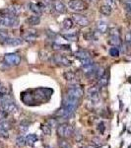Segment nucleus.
Masks as SVG:
<instances>
[{
	"instance_id": "obj_19",
	"label": "nucleus",
	"mask_w": 131,
	"mask_h": 148,
	"mask_svg": "<svg viewBox=\"0 0 131 148\" xmlns=\"http://www.w3.org/2000/svg\"><path fill=\"white\" fill-rule=\"evenodd\" d=\"M111 11H113V7L108 3L103 4V5L100 7V12L104 16H109L111 14Z\"/></svg>"
},
{
	"instance_id": "obj_26",
	"label": "nucleus",
	"mask_w": 131,
	"mask_h": 148,
	"mask_svg": "<svg viewBox=\"0 0 131 148\" xmlns=\"http://www.w3.org/2000/svg\"><path fill=\"white\" fill-rule=\"evenodd\" d=\"M53 49L59 51H70V47L68 45H58V44H53Z\"/></svg>"
},
{
	"instance_id": "obj_36",
	"label": "nucleus",
	"mask_w": 131,
	"mask_h": 148,
	"mask_svg": "<svg viewBox=\"0 0 131 148\" xmlns=\"http://www.w3.org/2000/svg\"><path fill=\"white\" fill-rule=\"evenodd\" d=\"M125 42L126 44L131 45V32H127L125 35Z\"/></svg>"
},
{
	"instance_id": "obj_38",
	"label": "nucleus",
	"mask_w": 131,
	"mask_h": 148,
	"mask_svg": "<svg viewBox=\"0 0 131 148\" xmlns=\"http://www.w3.org/2000/svg\"><path fill=\"white\" fill-rule=\"evenodd\" d=\"M106 1H108V4H109L111 6H113V5H114V4H115L116 0H106Z\"/></svg>"
},
{
	"instance_id": "obj_32",
	"label": "nucleus",
	"mask_w": 131,
	"mask_h": 148,
	"mask_svg": "<svg viewBox=\"0 0 131 148\" xmlns=\"http://www.w3.org/2000/svg\"><path fill=\"white\" fill-rule=\"evenodd\" d=\"M58 145H59V148H71V145L69 144V142L66 141L64 138H62V139L59 141Z\"/></svg>"
},
{
	"instance_id": "obj_20",
	"label": "nucleus",
	"mask_w": 131,
	"mask_h": 148,
	"mask_svg": "<svg viewBox=\"0 0 131 148\" xmlns=\"http://www.w3.org/2000/svg\"><path fill=\"white\" fill-rule=\"evenodd\" d=\"M26 23L30 26H37V25H40V16H37V15H33V16H30L29 18H27L26 20Z\"/></svg>"
},
{
	"instance_id": "obj_15",
	"label": "nucleus",
	"mask_w": 131,
	"mask_h": 148,
	"mask_svg": "<svg viewBox=\"0 0 131 148\" xmlns=\"http://www.w3.org/2000/svg\"><path fill=\"white\" fill-rule=\"evenodd\" d=\"M35 32L37 31H29V33L25 34V36H24L23 40L28 42H35L38 38V34Z\"/></svg>"
},
{
	"instance_id": "obj_33",
	"label": "nucleus",
	"mask_w": 131,
	"mask_h": 148,
	"mask_svg": "<svg viewBox=\"0 0 131 148\" xmlns=\"http://www.w3.org/2000/svg\"><path fill=\"white\" fill-rule=\"evenodd\" d=\"M8 33L6 32V31L2 30V29H0V40H2V42H5V40L8 39Z\"/></svg>"
},
{
	"instance_id": "obj_13",
	"label": "nucleus",
	"mask_w": 131,
	"mask_h": 148,
	"mask_svg": "<svg viewBox=\"0 0 131 148\" xmlns=\"http://www.w3.org/2000/svg\"><path fill=\"white\" fill-rule=\"evenodd\" d=\"M53 8L56 12H58L59 14H65L67 12V8L66 5L60 0H55L53 1Z\"/></svg>"
},
{
	"instance_id": "obj_21",
	"label": "nucleus",
	"mask_w": 131,
	"mask_h": 148,
	"mask_svg": "<svg viewBox=\"0 0 131 148\" xmlns=\"http://www.w3.org/2000/svg\"><path fill=\"white\" fill-rule=\"evenodd\" d=\"M122 2L124 4L126 17L131 20V0H122Z\"/></svg>"
},
{
	"instance_id": "obj_30",
	"label": "nucleus",
	"mask_w": 131,
	"mask_h": 148,
	"mask_svg": "<svg viewBox=\"0 0 131 148\" xmlns=\"http://www.w3.org/2000/svg\"><path fill=\"white\" fill-rule=\"evenodd\" d=\"M84 39L87 40H93L95 39V33L93 31H88L84 33Z\"/></svg>"
},
{
	"instance_id": "obj_24",
	"label": "nucleus",
	"mask_w": 131,
	"mask_h": 148,
	"mask_svg": "<svg viewBox=\"0 0 131 148\" xmlns=\"http://www.w3.org/2000/svg\"><path fill=\"white\" fill-rule=\"evenodd\" d=\"M64 78H65L67 81H70V82H74L76 81V78H77V76H76V74L73 72V71H66L65 73H64Z\"/></svg>"
},
{
	"instance_id": "obj_16",
	"label": "nucleus",
	"mask_w": 131,
	"mask_h": 148,
	"mask_svg": "<svg viewBox=\"0 0 131 148\" xmlns=\"http://www.w3.org/2000/svg\"><path fill=\"white\" fill-rule=\"evenodd\" d=\"M108 80H109V74L108 71H106L103 75L101 76V77L99 78V82H98V84H99L100 87H106L108 84Z\"/></svg>"
},
{
	"instance_id": "obj_18",
	"label": "nucleus",
	"mask_w": 131,
	"mask_h": 148,
	"mask_svg": "<svg viewBox=\"0 0 131 148\" xmlns=\"http://www.w3.org/2000/svg\"><path fill=\"white\" fill-rule=\"evenodd\" d=\"M76 56L80 59V60H84V59H90L91 56H90V52L86 49H79V51H76Z\"/></svg>"
},
{
	"instance_id": "obj_27",
	"label": "nucleus",
	"mask_w": 131,
	"mask_h": 148,
	"mask_svg": "<svg viewBox=\"0 0 131 148\" xmlns=\"http://www.w3.org/2000/svg\"><path fill=\"white\" fill-rule=\"evenodd\" d=\"M108 52H109V56H113V57H117V56H119V54H120V51L117 47H111Z\"/></svg>"
},
{
	"instance_id": "obj_41",
	"label": "nucleus",
	"mask_w": 131,
	"mask_h": 148,
	"mask_svg": "<svg viewBox=\"0 0 131 148\" xmlns=\"http://www.w3.org/2000/svg\"><path fill=\"white\" fill-rule=\"evenodd\" d=\"M2 89V86H1V83H0V90Z\"/></svg>"
},
{
	"instance_id": "obj_11",
	"label": "nucleus",
	"mask_w": 131,
	"mask_h": 148,
	"mask_svg": "<svg viewBox=\"0 0 131 148\" xmlns=\"http://www.w3.org/2000/svg\"><path fill=\"white\" fill-rule=\"evenodd\" d=\"M73 114L74 113L70 112L69 110L64 108V107L62 106L60 109L57 110V112L54 114V116H57V118H59V119H65V120H67L68 118H71V116H73Z\"/></svg>"
},
{
	"instance_id": "obj_22",
	"label": "nucleus",
	"mask_w": 131,
	"mask_h": 148,
	"mask_svg": "<svg viewBox=\"0 0 131 148\" xmlns=\"http://www.w3.org/2000/svg\"><path fill=\"white\" fill-rule=\"evenodd\" d=\"M38 140V136L34 133H31V134L27 135L26 137V144L29 145V146H33Z\"/></svg>"
},
{
	"instance_id": "obj_12",
	"label": "nucleus",
	"mask_w": 131,
	"mask_h": 148,
	"mask_svg": "<svg viewBox=\"0 0 131 148\" xmlns=\"http://www.w3.org/2000/svg\"><path fill=\"white\" fill-rule=\"evenodd\" d=\"M46 7V5H42V3H30L29 4V9L37 16H40L42 13V9Z\"/></svg>"
},
{
	"instance_id": "obj_2",
	"label": "nucleus",
	"mask_w": 131,
	"mask_h": 148,
	"mask_svg": "<svg viewBox=\"0 0 131 148\" xmlns=\"http://www.w3.org/2000/svg\"><path fill=\"white\" fill-rule=\"evenodd\" d=\"M68 7L70 8V10L74 12H83L87 10L89 5L84 0H70L68 3Z\"/></svg>"
},
{
	"instance_id": "obj_25",
	"label": "nucleus",
	"mask_w": 131,
	"mask_h": 148,
	"mask_svg": "<svg viewBox=\"0 0 131 148\" xmlns=\"http://www.w3.org/2000/svg\"><path fill=\"white\" fill-rule=\"evenodd\" d=\"M73 23H74V21L72 20V18H66L62 22V27L65 30H70L73 27Z\"/></svg>"
},
{
	"instance_id": "obj_23",
	"label": "nucleus",
	"mask_w": 131,
	"mask_h": 148,
	"mask_svg": "<svg viewBox=\"0 0 131 148\" xmlns=\"http://www.w3.org/2000/svg\"><path fill=\"white\" fill-rule=\"evenodd\" d=\"M62 37L64 39H66L69 42H76V40H78V38H79V36H78V33H70V34H63Z\"/></svg>"
},
{
	"instance_id": "obj_10",
	"label": "nucleus",
	"mask_w": 131,
	"mask_h": 148,
	"mask_svg": "<svg viewBox=\"0 0 131 148\" xmlns=\"http://www.w3.org/2000/svg\"><path fill=\"white\" fill-rule=\"evenodd\" d=\"M51 60H52V62H54L55 64H59V65H63V66H70L71 65V61L69 60L66 56H62V54H55V56H52Z\"/></svg>"
},
{
	"instance_id": "obj_17",
	"label": "nucleus",
	"mask_w": 131,
	"mask_h": 148,
	"mask_svg": "<svg viewBox=\"0 0 131 148\" xmlns=\"http://www.w3.org/2000/svg\"><path fill=\"white\" fill-rule=\"evenodd\" d=\"M23 42V40L20 39V38H8L5 42H4V44L7 45V46H19V45H21Z\"/></svg>"
},
{
	"instance_id": "obj_28",
	"label": "nucleus",
	"mask_w": 131,
	"mask_h": 148,
	"mask_svg": "<svg viewBox=\"0 0 131 148\" xmlns=\"http://www.w3.org/2000/svg\"><path fill=\"white\" fill-rule=\"evenodd\" d=\"M16 144H17V146L19 147H23L26 145V137L24 136V135H19L17 137V139H16Z\"/></svg>"
},
{
	"instance_id": "obj_29",
	"label": "nucleus",
	"mask_w": 131,
	"mask_h": 148,
	"mask_svg": "<svg viewBox=\"0 0 131 148\" xmlns=\"http://www.w3.org/2000/svg\"><path fill=\"white\" fill-rule=\"evenodd\" d=\"M42 132H44L46 135H50V133H51V126L49 125L48 123H46V125H42Z\"/></svg>"
},
{
	"instance_id": "obj_40",
	"label": "nucleus",
	"mask_w": 131,
	"mask_h": 148,
	"mask_svg": "<svg viewBox=\"0 0 131 148\" xmlns=\"http://www.w3.org/2000/svg\"><path fill=\"white\" fill-rule=\"evenodd\" d=\"M84 148H99L96 145H87V146H85Z\"/></svg>"
},
{
	"instance_id": "obj_14",
	"label": "nucleus",
	"mask_w": 131,
	"mask_h": 148,
	"mask_svg": "<svg viewBox=\"0 0 131 148\" xmlns=\"http://www.w3.org/2000/svg\"><path fill=\"white\" fill-rule=\"evenodd\" d=\"M96 29L99 33L104 34V33H106L108 31V23L104 22V21L100 20V21H98L96 24Z\"/></svg>"
},
{
	"instance_id": "obj_3",
	"label": "nucleus",
	"mask_w": 131,
	"mask_h": 148,
	"mask_svg": "<svg viewBox=\"0 0 131 148\" xmlns=\"http://www.w3.org/2000/svg\"><path fill=\"white\" fill-rule=\"evenodd\" d=\"M108 44L113 47H120L121 46V38L120 32L117 28H113L109 31Z\"/></svg>"
},
{
	"instance_id": "obj_34",
	"label": "nucleus",
	"mask_w": 131,
	"mask_h": 148,
	"mask_svg": "<svg viewBox=\"0 0 131 148\" xmlns=\"http://www.w3.org/2000/svg\"><path fill=\"white\" fill-rule=\"evenodd\" d=\"M28 128H29V123H26V121H22V123H20V130H21V132L25 133L26 131L28 130Z\"/></svg>"
},
{
	"instance_id": "obj_37",
	"label": "nucleus",
	"mask_w": 131,
	"mask_h": 148,
	"mask_svg": "<svg viewBox=\"0 0 131 148\" xmlns=\"http://www.w3.org/2000/svg\"><path fill=\"white\" fill-rule=\"evenodd\" d=\"M98 130H100V132H101V133H104V130H106V127H104V123H100L99 126H98Z\"/></svg>"
},
{
	"instance_id": "obj_1",
	"label": "nucleus",
	"mask_w": 131,
	"mask_h": 148,
	"mask_svg": "<svg viewBox=\"0 0 131 148\" xmlns=\"http://www.w3.org/2000/svg\"><path fill=\"white\" fill-rule=\"evenodd\" d=\"M18 16H0V27L16 28L19 26Z\"/></svg>"
},
{
	"instance_id": "obj_4",
	"label": "nucleus",
	"mask_w": 131,
	"mask_h": 148,
	"mask_svg": "<svg viewBox=\"0 0 131 148\" xmlns=\"http://www.w3.org/2000/svg\"><path fill=\"white\" fill-rule=\"evenodd\" d=\"M73 132H74L73 126L68 123H61L57 127V134L61 138H68L72 136Z\"/></svg>"
},
{
	"instance_id": "obj_6",
	"label": "nucleus",
	"mask_w": 131,
	"mask_h": 148,
	"mask_svg": "<svg viewBox=\"0 0 131 148\" xmlns=\"http://www.w3.org/2000/svg\"><path fill=\"white\" fill-rule=\"evenodd\" d=\"M78 105H79V100L78 99H75V98H72V97H69L66 95L63 99V105L62 106L64 108H66L67 110H69L70 112L74 113L75 110L77 109Z\"/></svg>"
},
{
	"instance_id": "obj_7",
	"label": "nucleus",
	"mask_w": 131,
	"mask_h": 148,
	"mask_svg": "<svg viewBox=\"0 0 131 148\" xmlns=\"http://www.w3.org/2000/svg\"><path fill=\"white\" fill-rule=\"evenodd\" d=\"M4 60H5L6 64H8V65L17 66L21 63V56L18 53H15V52L6 53L4 56Z\"/></svg>"
},
{
	"instance_id": "obj_39",
	"label": "nucleus",
	"mask_w": 131,
	"mask_h": 148,
	"mask_svg": "<svg viewBox=\"0 0 131 148\" xmlns=\"http://www.w3.org/2000/svg\"><path fill=\"white\" fill-rule=\"evenodd\" d=\"M86 2H87V3H93V4H95V3H97V2H99V0H86Z\"/></svg>"
},
{
	"instance_id": "obj_31",
	"label": "nucleus",
	"mask_w": 131,
	"mask_h": 148,
	"mask_svg": "<svg viewBox=\"0 0 131 148\" xmlns=\"http://www.w3.org/2000/svg\"><path fill=\"white\" fill-rule=\"evenodd\" d=\"M0 128L1 130H8L11 128V125L9 121H0Z\"/></svg>"
},
{
	"instance_id": "obj_9",
	"label": "nucleus",
	"mask_w": 131,
	"mask_h": 148,
	"mask_svg": "<svg viewBox=\"0 0 131 148\" xmlns=\"http://www.w3.org/2000/svg\"><path fill=\"white\" fill-rule=\"evenodd\" d=\"M88 98L93 103H97L100 100V86H92L88 90Z\"/></svg>"
},
{
	"instance_id": "obj_35",
	"label": "nucleus",
	"mask_w": 131,
	"mask_h": 148,
	"mask_svg": "<svg viewBox=\"0 0 131 148\" xmlns=\"http://www.w3.org/2000/svg\"><path fill=\"white\" fill-rule=\"evenodd\" d=\"M8 136H9V131L5 130H1V128H0V137L6 139V138H8Z\"/></svg>"
},
{
	"instance_id": "obj_5",
	"label": "nucleus",
	"mask_w": 131,
	"mask_h": 148,
	"mask_svg": "<svg viewBox=\"0 0 131 148\" xmlns=\"http://www.w3.org/2000/svg\"><path fill=\"white\" fill-rule=\"evenodd\" d=\"M84 95V91H83L82 87L78 84H72L68 87L67 89V96L75 98V99L80 100Z\"/></svg>"
},
{
	"instance_id": "obj_8",
	"label": "nucleus",
	"mask_w": 131,
	"mask_h": 148,
	"mask_svg": "<svg viewBox=\"0 0 131 148\" xmlns=\"http://www.w3.org/2000/svg\"><path fill=\"white\" fill-rule=\"evenodd\" d=\"M72 20L74 21L75 24H77L80 27H87L90 25V20L86 16L82 15L79 13H74L72 15Z\"/></svg>"
}]
</instances>
